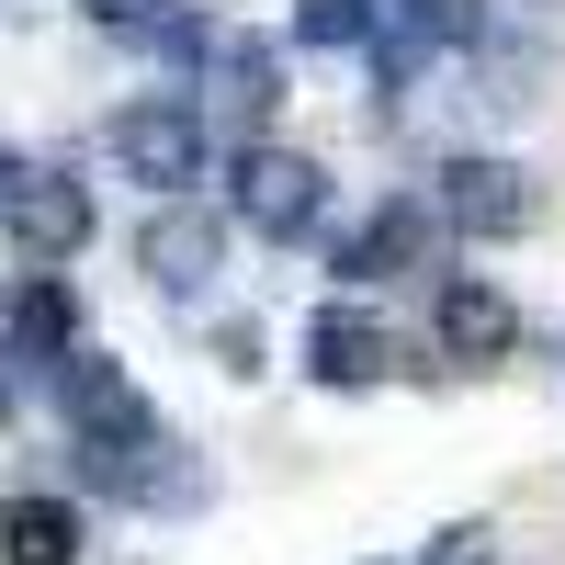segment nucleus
<instances>
[{"mask_svg": "<svg viewBox=\"0 0 565 565\" xmlns=\"http://www.w3.org/2000/svg\"><path fill=\"white\" fill-rule=\"evenodd\" d=\"M487 23V0H418V34H441V45H463Z\"/></svg>", "mask_w": 565, "mask_h": 565, "instance_id": "14", "label": "nucleus"}, {"mask_svg": "<svg viewBox=\"0 0 565 565\" xmlns=\"http://www.w3.org/2000/svg\"><path fill=\"white\" fill-rule=\"evenodd\" d=\"M306 373H317V385H385V373H396V328L362 317V306H328L306 328Z\"/></svg>", "mask_w": 565, "mask_h": 565, "instance_id": "6", "label": "nucleus"}, {"mask_svg": "<svg viewBox=\"0 0 565 565\" xmlns=\"http://www.w3.org/2000/svg\"><path fill=\"white\" fill-rule=\"evenodd\" d=\"M12 181H23V159H12V148H0V193H12Z\"/></svg>", "mask_w": 565, "mask_h": 565, "instance_id": "16", "label": "nucleus"}, {"mask_svg": "<svg viewBox=\"0 0 565 565\" xmlns=\"http://www.w3.org/2000/svg\"><path fill=\"white\" fill-rule=\"evenodd\" d=\"M68 328H79L68 282H57V271H34L23 295H12V351H68Z\"/></svg>", "mask_w": 565, "mask_h": 565, "instance_id": "12", "label": "nucleus"}, {"mask_svg": "<svg viewBox=\"0 0 565 565\" xmlns=\"http://www.w3.org/2000/svg\"><path fill=\"white\" fill-rule=\"evenodd\" d=\"M79 12L103 23V34H125V23H159V0H79Z\"/></svg>", "mask_w": 565, "mask_h": 565, "instance_id": "15", "label": "nucleus"}, {"mask_svg": "<svg viewBox=\"0 0 565 565\" xmlns=\"http://www.w3.org/2000/svg\"><path fill=\"white\" fill-rule=\"evenodd\" d=\"M0 565H79V509L68 498H0Z\"/></svg>", "mask_w": 565, "mask_h": 565, "instance_id": "9", "label": "nucleus"}, {"mask_svg": "<svg viewBox=\"0 0 565 565\" xmlns=\"http://www.w3.org/2000/svg\"><path fill=\"white\" fill-rule=\"evenodd\" d=\"M295 34L306 45H362L373 34V0H295Z\"/></svg>", "mask_w": 565, "mask_h": 565, "instance_id": "13", "label": "nucleus"}, {"mask_svg": "<svg viewBox=\"0 0 565 565\" xmlns=\"http://www.w3.org/2000/svg\"><path fill=\"white\" fill-rule=\"evenodd\" d=\"M509 340H521V317H509L498 282H452V295H441V351L452 362H498Z\"/></svg>", "mask_w": 565, "mask_h": 565, "instance_id": "10", "label": "nucleus"}, {"mask_svg": "<svg viewBox=\"0 0 565 565\" xmlns=\"http://www.w3.org/2000/svg\"><path fill=\"white\" fill-rule=\"evenodd\" d=\"M12 238L34 249V271H57L68 249H90V193L68 170H23L12 181Z\"/></svg>", "mask_w": 565, "mask_h": 565, "instance_id": "5", "label": "nucleus"}, {"mask_svg": "<svg viewBox=\"0 0 565 565\" xmlns=\"http://www.w3.org/2000/svg\"><path fill=\"white\" fill-rule=\"evenodd\" d=\"M114 159H125V181H148V193H193L204 159H215V125L181 103V90H148V103L114 114Z\"/></svg>", "mask_w": 565, "mask_h": 565, "instance_id": "1", "label": "nucleus"}, {"mask_svg": "<svg viewBox=\"0 0 565 565\" xmlns=\"http://www.w3.org/2000/svg\"><path fill=\"white\" fill-rule=\"evenodd\" d=\"M441 215L463 226V238H521V226H532L521 159H452V170H441Z\"/></svg>", "mask_w": 565, "mask_h": 565, "instance_id": "4", "label": "nucleus"}, {"mask_svg": "<svg viewBox=\"0 0 565 565\" xmlns=\"http://www.w3.org/2000/svg\"><path fill=\"white\" fill-rule=\"evenodd\" d=\"M57 407H68L79 452L159 441V418H148V396H136V373H125V362H103V351H68V362H57Z\"/></svg>", "mask_w": 565, "mask_h": 565, "instance_id": "2", "label": "nucleus"}, {"mask_svg": "<svg viewBox=\"0 0 565 565\" xmlns=\"http://www.w3.org/2000/svg\"><path fill=\"white\" fill-rule=\"evenodd\" d=\"M418 249H430V204H385V215L340 249V271H351V282H385V271H407Z\"/></svg>", "mask_w": 565, "mask_h": 565, "instance_id": "11", "label": "nucleus"}, {"mask_svg": "<svg viewBox=\"0 0 565 565\" xmlns=\"http://www.w3.org/2000/svg\"><path fill=\"white\" fill-rule=\"evenodd\" d=\"M204 79H215V103L238 114V125H260L282 103V57H271L260 34H204Z\"/></svg>", "mask_w": 565, "mask_h": 565, "instance_id": "8", "label": "nucleus"}, {"mask_svg": "<svg viewBox=\"0 0 565 565\" xmlns=\"http://www.w3.org/2000/svg\"><path fill=\"white\" fill-rule=\"evenodd\" d=\"M238 215L260 226V238H306V226L328 215V170L295 159V148H249L238 159Z\"/></svg>", "mask_w": 565, "mask_h": 565, "instance_id": "3", "label": "nucleus"}, {"mask_svg": "<svg viewBox=\"0 0 565 565\" xmlns=\"http://www.w3.org/2000/svg\"><path fill=\"white\" fill-rule=\"evenodd\" d=\"M136 260H148V271L170 282V295H193V282L226 260V226H215L204 204H181V193H170V204L148 215V238H136Z\"/></svg>", "mask_w": 565, "mask_h": 565, "instance_id": "7", "label": "nucleus"}]
</instances>
